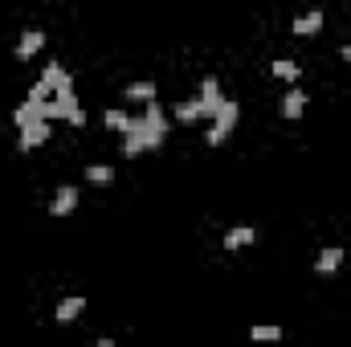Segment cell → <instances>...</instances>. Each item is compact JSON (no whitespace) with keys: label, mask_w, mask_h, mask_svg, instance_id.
<instances>
[{"label":"cell","mask_w":351,"mask_h":347,"mask_svg":"<svg viewBox=\"0 0 351 347\" xmlns=\"http://www.w3.org/2000/svg\"><path fill=\"white\" fill-rule=\"evenodd\" d=\"M168 123H172V119H168V115L156 106V98H152V102H147V110L135 119V127H139V131H143V139H147V152H156V147L164 143V135H168Z\"/></svg>","instance_id":"6da1fadb"},{"label":"cell","mask_w":351,"mask_h":347,"mask_svg":"<svg viewBox=\"0 0 351 347\" xmlns=\"http://www.w3.org/2000/svg\"><path fill=\"white\" fill-rule=\"evenodd\" d=\"M237 115H241V106L233 102V98H225L217 110H213V127H208V147H221L229 135H233V127H237Z\"/></svg>","instance_id":"7a4b0ae2"},{"label":"cell","mask_w":351,"mask_h":347,"mask_svg":"<svg viewBox=\"0 0 351 347\" xmlns=\"http://www.w3.org/2000/svg\"><path fill=\"white\" fill-rule=\"evenodd\" d=\"M74 208H78V184H62L53 192V200H49V213L53 217H70Z\"/></svg>","instance_id":"3957f363"},{"label":"cell","mask_w":351,"mask_h":347,"mask_svg":"<svg viewBox=\"0 0 351 347\" xmlns=\"http://www.w3.org/2000/svg\"><path fill=\"white\" fill-rule=\"evenodd\" d=\"M49 143V119H29L21 127V147H41Z\"/></svg>","instance_id":"277c9868"},{"label":"cell","mask_w":351,"mask_h":347,"mask_svg":"<svg viewBox=\"0 0 351 347\" xmlns=\"http://www.w3.org/2000/svg\"><path fill=\"white\" fill-rule=\"evenodd\" d=\"M254 241H258V229H254V225H237V229L225 233V250H229V254H241V250H250Z\"/></svg>","instance_id":"5b68a950"},{"label":"cell","mask_w":351,"mask_h":347,"mask_svg":"<svg viewBox=\"0 0 351 347\" xmlns=\"http://www.w3.org/2000/svg\"><path fill=\"white\" fill-rule=\"evenodd\" d=\"M196 98H200V106H204V119H213V110L225 102V94H221V82H217V78H204Z\"/></svg>","instance_id":"8992f818"},{"label":"cell","mask_w":351,"mask_h":347,"mask_svg":"<svg viewBox=\"0 0 351 347\" xmlns=\"http://www.w3.org/2000/svg\"><path fill=\"white\" fill-rule=\"evenodd\" d=\"M45 49V33L41 29H29L25 37H21V45H16V62H29V58H37Z\"/></svg>","instance_id":"52a82bcc"},{"label":"cell","mask_w":351,"mask_h":347,"mask_svg":"<svg viewBox=\"0 0 351 347\" xmlns=\"http://www.w3.org/2000/svg\"><path fill=\"white\" fill-rule=\"evenodd\" d=\"M282 115H286V119H302V115H306V90L302 86L286 90V98H282Z\"/></svg>","instance_id":"ba28073f"},{"label":"cell","mask_w":351,"mask_h":347,"mask_svg":"<svg viewBox=\"0 0 351 347\" xmlns=\"http://www.w3.org/2000/svg\"><path fill=\"white\" fill-rule=\"evenodd\" d=\"M290 29H294V37H315V33L323 29V12H319V8H311V12H302Z\"/></svg>","instance_id":"9c48e42d"},{"label":"cell","mask_w":351,"mask_h":347,"mask_svg":"<svg viewBox=\"0 0 351 347\" xmlns=\"http://www.w3.org/2000/svg\"><path fill=\"white\" fill-rule=\"evenodd\" d=\"M82 311H86V298H82V294H70V298L58 302V315H53V319H58V323H74Z\"/></svg>","instance_id":"30bf717a"},{"label":"cell","mask_w":351,"mask_h":347,"mask_svg":"<svg viewBox=\"0 0 351 347\" xmlns=\"http://www.w3.org/2000/svg\"><path fill=\"white\" fill-rule=\"evenodd\" d=\"M168 119H176V123H196V119H204V106H200V98H192V102H176L172 106V115Z\"/></svg>","instance_id":"8fae6325"},{"label":"cell","mask_w":351,"mask_h":347,"mask_svg":"<svg viewBox=\"0 0 351 347\" xmlns=\"http://www.w3.org/2000/svg\"><path fill=\"white\" fill-rule=\"evenodd\" d=\"M339 265H343V250H339V246H327V250L315 258V270H319V274H335Z\"/></svg>","instance_id":"7c38bea8"},{"label":"cell","mask_w":351,"mask_h":347,"mask_svg":"<svg viewBox=\"0 0 351 347\" xmlns=\"http://www.w3.org/2000/svg\"><path fill=\"white\" fill-rule=\"evenodd\" d=\"M143 152H147V139H143V131H139V127H131V131L123 135V156H127V160H135V156H143Z\"/></svg>","instance_id":"4fadbf2b"},{"label":"cell","mask_w":351,"mask_h":347,"mask_svg":"<svg viewBox=\"0 0 351 347\" xmlns=\"http://www.w3.org/2000/svg\"><path fill=\"white\" fill-rule=\"evenodd\" d=\"M102 123H106V131H119V135H127V131L135 127V119H131L127 110H106V115H102Z\"/></svg>","instance_id":"5bb4252c"},{"label":"cell","mask_w":351,"mask_h":347,"mask_svg":"<svg viewBox=\"0 0 351 347\" xmlns=\"http://www.w3.org/2000/svg\"><path fill=\"white\" fill-rule=\"evenodd\" d=\"M86 184L110 188V184H114V168H110V164H90V168H86Z\"/></svg>","instance_id":"9a60e30c"},{"label":"cell","mask_w":351,"mask_h":347,"mask_svg":"<svg viewBox=\"0 0 351 347\" xmlns=\"http://www.w3.org/2000/svg\"><path fill=\"white\" fill-rule=\"evenodd\" d=\"M123 94L131 102H152L156 98V82H131V86H123Z\"/></svg>","instance_id":"2e32d148"},{"label":"cell","mask_w":351,"mask_h":347,"mask_svg":"<svg viewBox=\"0 0 351 347\" xmlns=\"http://www.w3.org/2000/svg\"><path fill=\"white\" fill-rule=\"evenodd\" d=\"M274 78H282V82H298V66H294L290 58H278V62H274Z\"/></svg>","instance_id":"e0dca14e"},{"label":"cell","mask_w":351,"mask_h":347,"mask_svg":"<svg viewBox=\"0 0 351 347\" xmlns=\"http://www.w3.org/2000/svg\"><path fill=\"white\" fill-rule=\"evenodd\" d=\"M41 82H45L49 90H58V86H66V82H70V74H66L62 66H45V74H41Z\"/></svg>","instance_id":"ac0fdd59"},{"label":"cell","mask_w":351,"mask_h":347,"mask_svg":"<svg viewBox=\"0 0 351 347\" xmlns=\"http://www.w3.org/2000/svg\"><path fill=\"white\" fill-rule=\"evenodd\" d=\"M250 335H254V339H265V344H269V339L278 344V339H282V327H269V323H262V327H254Z\"/></svg>","instance_id":"d6986e66"},{"label":"cell","mask_w":351,"mask_h":347,"mask_svg":"<svg viewBox=\"0 0 351 347\" xmlns=\"http://www.w3.org/2000/svg\"><path fill=\"white\" fill-rule=\"evenodd\" d=\"M339 58H343V62L351 66V45H339Z\"/></svg>","instance_id":"ffe728a7"}]
</instances>
